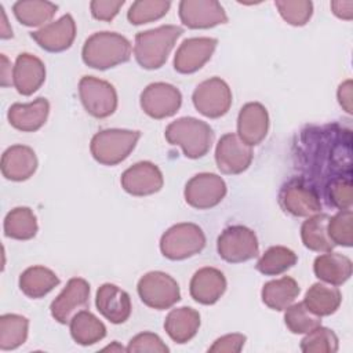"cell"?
I'll return each mask as SVG.
<instances>
[{"mask_svg": "<svg viewBox=\"0 0 353 353\" xmlns=\"http://www.w3.org/2000/svg\"><path fill=\"white\" fill-rule=\"evenodd\" d=\"M182 33L183 29L176 25H161L137 33L134 57L138 65L148 70L160 69Z\"/></svg>", "mask_w": 353, "mask_h": 353, "instance_id": "6da1fadb", "label": "cell"}, {"mask_svg": "<svg viewBox=\"0 0 353 353\" xmlns=\"http://www.w3.org/2000/svg\"><path fill=\"white\" fill-rule=\"evenodd\" d=\"M131 43L116 32H97L83 46V62L98 70H106L130 61Z\"/></svg>", "mask_w": 353, "mask_h": 353, "instance_id": "7a4b0ae2", "label": "cell"}, {"mask_svg": "<svg viewBox=\"0 0 353 353\" xmlns=\"http://www.w3.org/2000/svg\"><path fill=\"white\" fill-rule=\"evenodd\" d=\"M164 137L170 145L181 146L188 159H200L211 149L214 131L203 120L179 117L167 125Z\"/></svg>", "mask_w": 353, "mask_h": 353, "instance_id": "3957f363", "label": "cell"}, {"mask_svg": "<svg viewBox=\"0 0 353 353\" xmlns=\"http://www.w3.org/2000/svg\"><path fill=\"white\" fill-rule=\"evenodd\" d=\"M139 138L141 132L135 130H101L91 138L90 152L99 164L116 165L131 154Z\"/></svg>", "mask_w": 353, "mask_h": 353, "instance_id": "277c9868", "label": "cell"}, {"mask_svg": "<svg viewBox=\"0 0 353 353\" xmlns=\"http://www.w3.org/2000/svg\"><path fill=\"white\" fill-rule=\"evenodd\" d=\"M204 247L205 234L199 225L192 222H181L168 228L160 239V251L171 261L194 256Z\"/></svg>", "mask_w": 353, "mask_h": 353, "instance_id": "5b68a950", "label": "cell"}, {"mask_svg": "<svg viewBox=\"0 0 353 353\" xmlns=\"http://www.w3.org/2000/svg\"><path fill=\"white\" fill-rule=\"evenodd\" d=\"M137 291L146 306L157 310L170 309L181 299L178 283L160 270L145 273L138 281Z\"/></svg>", "mask_w": 353, "mask_h": 353, "instance_id": "8992f818", "label": "cell"}, {"mask_svg": "<svg viewBox=\"0 0 353 353\" xmlns=\"http://www.w3.org/2000/svg\"><path fill=\"white\" fill-rule=\"evenodd\" d=\"M219 256L229 263H240L259 254V244L252 229L243 225L228 226L216 240Z\"/></svg>", "mask_w": 353, "mask_h": 353, "instance_id": "52a82bcc", "label": "cell"}, {"mask_svg": "<svg viewBox=\"0 0 353 353\" xmlns=\"http://www.w3.org/2000/svg\"><path fill=\"white\" fill-rule=\"evenodd\" d=\"M281 208L294 216H310L321 212V201L317 189L305 178H291L279 192Z\"/></svg>", "mask_w": 353, "mask_h": 353, "instance_id": "ba28073f", "label": "cell"}, {"mask_svg": "<svg viewBox=\"0 0 353 353\" xmlns=\"http://www.w3.org/2000/svg\"><path fill=\"white\" fill-rule=\"evenodd\" d=\"M80 101L88 114L105 119L117 109L116 88L105 80L94 76H83L79 81Z\"/></svg>", "mask_w": 353, "mask_h": 353, "instance_id": "9c48e42d", "label": "cell"}, {"mask_svg": "<svg viewBox=\"0 0 353 353\" xmlns=\"http://www.w3.org/2000/svg\"><path fill=\"white\" fill-rule=\"evenodd\" d=\"M192 101L199 113L208 119H218L232 106V90L221 77H211L194 88Z\"/></svg>", "mask_w": 353, "mask_h": 353, "instance_id": "30bf717a", "label": "cell"}, {"mask_svg": "<svg viewBox=\"0 0 353 353\" xmlns=\"http://www.w3.org/2000/svg\"><path fill=\"white\" fill-rule=\"evenodd\" d=\"M228 188L222 176L212 172H200L192 176L183 190L186 203L196 210H208L218 205L226 196Z\"/></svg>", "mask_w": 353, "mask_h": 353, "instance_id": "8fae6325", "label": "cell"}, {"mask_svg": "<svg viewBox=\"0 0 353 353\" xmlns=\"http://www.w3.org/2000/svg\"><path fill=\"white\" fill-rule=\"evenodd\" d=\"M139 103L149 117L161 120L174 116L179 110L182 105V94L175 85L157 81L143 88Z\"/></svg>", "mask_w": 353, "mask_h": 353, "instance_id": "7c38bea8", "label": "cell"}, {"mask_svg": "<svg viewBox=\"0 0 353 353\" xmlns=\"http://www.w3.org/2000/svg\"><path fill=\"white\" fill-rule=\"evenodd\" d=\"M252 157V146L243 142L233 132L222 135L215 148V163L222 174L237 175L244 172L251 165Z\"/></svg>", "mask_w": 353, "mask_h": 353, "instance_id": "4fadbf2b", "label": "cell"}, {"mask_svg": "<svg viewBox=\"0 0 353 353\" xmlns=\"http://www.w3.org/2000/svg\"><path fill=\"white\" fill-rule=\"evenodd\" d=\"M178 14L189 29H210L228 22L226 11L216 0H182Z\"/></svg>", "mask_w": 353, "mask_h": 353, "instance_id": "5bb4252c", "label": "cell"}, {"mask_svg": "<svg viewBox=\"0 0 353 353\" xmlns=\"http://www.w3.org/2000/svg\"><path fill=\"white\" fill-rule=\"evenodd\" d=\"M90 301V284L81 277H72L58 296L51 302V316L61 324H68Z\"/></svg>", "mask_w": 353, "mask_h": 353, "instance_id": "9a60e30c", "label": "cell"}, {"mask_svg": "<svg viewBox=\"0 0 353 353\" xmlns=\"http://www.w3.org/2000/svg\"><path fill=\"white\" fill-rule=\"evenodd\" d=\"M120 183L128 194L143 197L157 193L163 188L164 179L154 163L138 161L121 174Z\"/></svg>", "mask_w": 353, "mask_h": 353, "instance_id": "2e32d148", "label": "cell"}, {"mask_svg": "<svg viewBox=\"0 0 353 353\" xmlns=\"http://www.w3.org/2000/svg\"><path fill=\"white\" fill-rule=\"evenodd\" d=\"M218 40L214 37H190L182 41L174 57V69L190 74L201 69L212 57Z\"/></svg>", "mask_w": 353, "mask_h": 353, "instance_id": "e0dca14e", "label": "cell"}, {"mask_svg": "<svg viewBox=\"0 0 353 353\" xmlns=\"http://www.w3.org/2000/svg\"><path fill=\"white\" fill-rule=\"evenodd\" d=\"M30 37L44 51L62 52L70 48L76 39V22L70 14H65L59 19L32 32Z\"/></svg>", "mask_w": 353, "mask_h": 353, "instance_id": "ac0fdd59", "label": "cell"}, {"mask_svg": "<svg viewBox=\"0 0 353 353\" xmlns=\"http://www.w3.org/2000/svg\"><path fill=\"white\" fill-rule=\"evenodd\" d=\"M269 130V113L259 102L245 103L237 116V135L250 146L259 145Z\"/></svg>", "mask_w": 353, "mask_h": 353, "instance_id": "d6986e66", "label": "cell"}, {"mask_svg": "<svg viewBox=\"0 0 353 353\" xmlns=\"http://www.w3.org/2000/svg\"><path fill=\"white\" fill-rule=\"evenodd\" d=\"M95 306L112 324H121L127 321L132 309L130 295L112 283H105L97 290Z\"/></svg>", "mask_w": 353, "mask_h": 353, "instance_id": "ffe728a7", "label": "cell"}, {"mask_svg": "<svg viewBox=\"0 0 353 353\" xmlns=\"http://www.w3.org/2000/svg\"><path fill=\"white\" fill-rule=\"evenodd\" d=\"M228 287L225 274L211 266H205L194 272L190 279V296L201 305H214L221 299Z\"/></svg>", "mask_w": 353, "mask_h": 353, "instance_id": "44dd1931", "label": "cell"}, {"mask_svg": "<svg viewBox=\"0 0 353 353\" xmlns=\"http://www.w3.org/2000/svg\"><path fill=\"white\" fill-rule=\"evenodd\" d=\"M44 80L46 66L40 58L29 52L17 57L12 68V85L21 95H32L43 85Z\"/></svg>", "mask_w": 353, "mask_h": 353, "instance_id": "7402d4cb", "label": "cell"}, {"mask_svg": "<svg viewBox=\"0 0 353 353\" xmlns=\"http://www.w3.org/2000/svg\"><path fill=\"white\" fill-rule=\"evenodd\" d=\"M37 164V157L32 148L12 145L1 156V174L8 181L22 182L36 172Z\"/></svg>", "mask_w": 353, "mask_h": 353, "instance_id": "603a6c76", "label": "cell"}, {"mask_svg": "<svg viewBox=\"0 0 353 353\" xmlns=\"http://www.w3.org/2000/svg\"><path fill=\"white\" fill-rule=\"evenodd\" d=\"M50 103L46 98H36L30 103H12L7 112L11 127L22 132H34L40 130L48 117Z\"/></svg>", "mask_w": 353, "mask_h": 353, "instance_id": "cb8c5ba5", "label": "cell"}, {"mask_svg": "<svg viewBox=\"0 0 353 353\" xmlns=\"http://www.w3.org/2000/svg\"><path fill=\"white\" fill-rule=\"evenodd\" d=\"M353 265L350 258L339 252H325L319 255L313 263L316 277L332 285H342L352 276Z\"/></svg>", "mask_w": 353, "mask_h": 353, "instance_id": "d4e9b609", "label": "cell"}, {"mask_svg": "<svg viewBox=\"0 0 353 353\" xmlns=\"http://www.w3.org/2000/svg\"><path fill=\"white\" fill-rule=\"evenodd\" d=\"M200 328V314L189 306L172 309L165 320L164 330L168 336L176 343L189 342Z\"/></svg>", "mask_w": 353, "mask_h": 353, "instance_id": "484cf974", "label": "cell"}, {"mask_svg": "<svg viewBox=\"0 0 353 353\" xmlns=\"http://www.w3.org/2000/svg\"><path fill=\"white\" fill-rule=\"evenodd\" d=\"M301 288L295 279L283 276L280 279L268 281L261 291L262 302L273 310H285L298 298Z\"/></svg>", "mask_w": 353, "mask_h": 353, "instance_id": "4316f807", "label": "cell"}, {"mask_svg": "<svg viewBox=\"0 0 353 353\" xmlns=\"http://www.w3.org/2000/svg\"><path fill=\"white\" fill-rule=\"evenodd\" d=\"M342 302V294L336 285L320 281L314 283L305 294L303 303L317 316L334 314Z\"/></svg>", "mask_w": 353, "mask_h": 353, "instance_id": "83f0119b", "label": "cell"}, {"mask_svg": "<svg viewBox=\"0 0 353 353\" xmlns=\"http://www.w3.org/2000/svg\"><path fill=\"white\" fill-rule=\"evenodd\" d=\"M59 284L58 276L46 266H30L19 276L21 291L32 299H39L51 292Z\"/></svg>", "mask_w": 353, "mask_h": 353, "instance_id": "f1b7e54d", "label": "cell"}, {"mask_svg": "<svg viewBox=\"0 0 353 353\" xmlns=\"http://www.w3.org/2000/svg\"><path fill=\"white\" fill-rule=\"evenodd\" d=\"M330 215L324 212H317L314 215L307 216V219L301 226V239L306 248L316 252H330L334 248V243L331 241L327 223Z\"/></svg>", "mask_w": 353, "mask_h": 353, "instance_id": "f546056e", "label": "cell"}, {"mask_svg": "<svg viewBox=\"0 0 353 353\" xmlns=\"http://www.w3.org/2000/svg\"><path fill=\"white\" fill-rule=\"evenodd\" d=\"M73 341L81 346H90L102 341L106 335L105 324L90 310L77 312L69 323Z\"/></svg>", "mask_w": 353, "mask_h": 353, "instance_id": "4dcf8cb0", "label": "cell"}, {"mask_svg": "<svg viewBox=\"0 0 353 353\" xmlns=\"http://www.w3.org/2000/svg\"><path fill=\"white\" fill-rule=\"evenodd\" d=\"M58 6L44 0H19L14 3L12 11L19 23L25 26H44L54 18Z\"/></svg>", "mask_w": 353, "mask_h": 353, "instance_id": "1f68e13d", "label": "cell"}, {"mask_svg": "<svg viewBox=\"0 0 353 353\" xmlns=\"http://www.w3.org/2000/svg\"><path fill=\"white\" fill-rule=\"evenodd\" d=\"M4 234L14 240H30L39 230L37 218L29 207H15L4 218Z\"/></svg>", "mask_w": 353, "mask_h": 353, "instance_id": "d6a6232c", "label": "cell"}, {"mask_svg": "<svg viewBox=\"0 0 353 353\" xmlns=\"http://www.w3.org/2000/svg\"><path fill=\"white\" fill-rule=\"evenodd\" d=\"M29 320L25 316L7 313L0 316V349L14 350L28 338Z\"/></svg>", "mask_w": 353, "mask_h": 353, "instance_id": "836d02e7", "label": "cell"}, {"mask_svg": "<svg viewBox=\"0 0 353 353\" xmlns=\"http://www.w3.org/2000/svg\"><path fill=\"white\" fill-rule=\"evenodd\" d=\"M296 261L298 256L292 250L284 245H273L261 255L255 268L265 276H279L291 269Z\"/></svg>", "mask_w": 353, "mask_h": 353, "instance_id": "e575fe53", "label": "cell"}, {"mask_svg": "<svg viewBox=\"0 0 353 353\" xmlns=\"http://www.w3.org/2000/svg\"><path fill=\"white\" fill-rule=\"evenodd\" d=\"M284 323L292 334H307L321 325V317L314 314L303 302H298L285 309Z\"/></svg>", "mask_w": 353, "mask_h": 353, "instance_id": "d590c367", "label": "cell"}, {"mask_svg": "<svg viewBox=\"0 0 353 353\" xmlns=\"http://www.w3.org/2000/svg\"><path fill=\"white\" fill-rule=\"evenodd\" d=\"M171 7L168 0H138L127 11V19L132 25H143L163 18Z\"/></svg>", "mask_w": 353, "mask_h": 353, "instance_id": "8d00e7d4", "label": "cell"}, {"mask_svg": "<svg viewBox=\"0 0 353 353\" xmlns=\"http://www.w3.org/2000/svg\"><path fill=\"white\" fill-rule=\"evenodd\" d=\"M338 347L339 341L336 334L321 325L305 334V338L301 341V350L305 353H335Z\"/></svg>", "mask_w": 353, "mask_h": 353, "instance_id": "74e56055", "label": "cell"}, {"mask_svg": "<svg viewBox=\"0 0 353 353\" xmlns=\"http://www.w3.org/2000/svg\"><path fill=\"white\" fill-rule=\"evenodd\" d=\"M352 221H353L352 210H339L335 215L330 216L327 223V232L331 241L335 245H342V247L353 245Z\"/></svg>", "mask_w": 353, "mask_h": 353, "instance_id": "f35d334b", "label": "cell"}, {"mask_svg": "<svg viewBox=\"0 0 353 353\" xmlns=\"http://www.w3.org/2000/svg\"><path fill=\"white\" fill-rule=\"evenodd\" d=\"M276 8L281 18L292 26H303L313 14V3L309 0H277Z\"/></svg>", "mask_w": 353, "mask_h": 353, "instance_id": "ab89813d", "label": "cell"}, {"mask_svg": "<svg viewBox=\"0 0 353 353\" xmlns=\"http://www.w3.org/2000/svg\"><path fill=\"white\" fill-rule=\"evenodd\" d=\"M328 203L338 210H350L352 207V182L350 176L332 178L325 188Z\"/></svg>", "mask_w": 353, "mask_h": 353, "instance_id": "60d3db41", "label": "cell"}, {"mask_svg": "<svg viewBox=\"0 0 353 353\" xmlns=\"http://www.w3.org/2000/svg\"><path fill=\"white\" fill-rule=\"evenodd\" d=\"M127 352L138 353V352H150V353H168V346L163 342V339L153 332H141L130 339Z\"/></svg>", "mask_w": 353, "mask_h": 353, "instance_id": "b9f144b4", "label": "cell"}, {"mask_svg": "<svg viewBox=\"0 0 353 353\" xmlns=\"http://www.w3.org/2000/svg\"><path fill=\"white\" fill-rule=\"evenodd\" d=\"M124 0H94L90 3L91 14L98 21L110 22L123 7Z\"/></svg>", "mask_w": 353, "mask_h": 353, "instance_id": "7bdbcfd3", "label": "cell"}, {"mask_svg": "<svg viewBox=\"0 0 353 353\" xmlns=\"http://www.w3.org/2000/svg\"><path fill=\"white\" fill-rule=\"evenodd\" d=\"M245 335L234 332V334H228L221 338H218L212 346H210L208 352L211 353H239L244 343H245Z\"/></svg>", "mask_w": 353, "mask_h": 353, "instance_id": "ee69618b", "label": "cell"}, {"mask_svg": "<svg viewBox=\"0 0 353 353\" xmlns=\"http://www.w3.org/2000/svg\"><path fill=\"white\" fill-rule=\"evenodd\" d=\"M338 102L339 105L343 108V110H346V113H352V80H346L343 81L339 87H338Z\"/></svg>", "mask_w": 353, "mask_h": 353, "instance_id": "f6af8a7d", "label": "cell"}, {"mask_svg": "<svg viewBox=\"0 0 353 353\" xmlns=\"http://www.w3.org/2000/svg\"><path fill=\"white\" fill-rule=\"evenodd\" d=\"M331 10L334 12L335 17H338L339 19H345V21H350L353 18V1L347 0V1H331Z\"/></svg>", "mask_w": 353, "mask_h": 353, "instance_id": "bcb514c9", "label": "cell"}, {"mask_svg": "<svg viewBox=\"0 0 353 353\" xmlns=\"http://www.w3.org/2000/svg\"><path fill=\"white\" fill-rule=\"evenodd\" d=\"M1 70H0V84L1 87H10L12 84V72H11V63L8 58L1 54Z\"/></svg>", "mask_w": 353, "mask_h": 353, "instance_id": "7dc6e473", "label": "cell"}, {"mask_svg": "<svg viewBox=\"0 0 353 353\" xmlns=\"http://www.w3.org/2000/svg\"><path fill=\"white\" fill-rule=\"evenodd\" d=\"M0 15H1L0 37H1V39H10V37H12V29H11V26L8 25V19H7V15H6L4 8H3L1 4H0Z\"/></svg>", "mask_w": 353, "mask_h": 353, "instance_id": "c3c4849f", "label": "cell"}, {"mask_svg": "<svg viewBox=\"0 0 353 353\" xmlns=\"http://www.w3.org/2000/svg\"><path fill=\"white\" fill-rule=\"evenodd\" d=\"M102 350H103V352H106V350H110V352H124V350H125V352H127V347L124 349L121 345H119V342H116V341H114L112 345H109V346L103 347Z\"/></svg>", "mask_w": 353, "mask_h": 353, "instance_id": "681fc988", "label": "cell"}]
</instances>
